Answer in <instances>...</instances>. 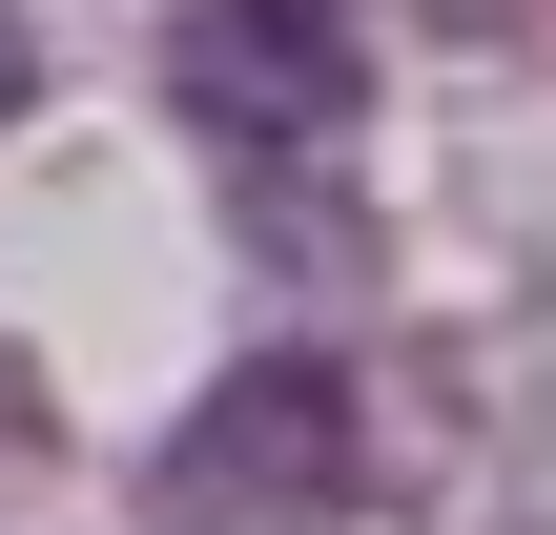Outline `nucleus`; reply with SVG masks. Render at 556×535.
I'll return each instance as SVG.
<instances>
[{
	"instance_id": "1",
	"label": "nucleus",
	"mask_w": 556,
	"mask_h": 535,
	"mask_svg": "<svg viewBox=\"0 0 556 535\" xmlns=\"http://www.w3.org/2000/svg\"><path fill=\"white\" fill-rule=\"evenodd\" d=\"M165 103H186V144L206 165H330L351 144V103H371V41H351V0H186L165 21Z\"/></svg>"
},
{
	"instance_id": "3",
	"label": "nucleus",
	"mask_w": 556,
	"mask_h": 535,
	"mask_svg": "<svg viewBox=\"0 0 556 535\" xmlns=\"http://www.w3.org/2000/svg\"><path fill=\"white\" fill-rule=\"evenodd\" d=\"M21 82H41V62H21V21H0V124H21Z\"/></svg>"
},
{
	"instance_id": "2",
	"label": "nucleus",
	"mask_w": 556,
	"mask_h": 535,
	"mask_svg": "<svg viewBox=\"0 0 556 535\" xmlns=\"http://www.w3.org/2000/svg\"><path fill=\"white\" fill-rule=\"evenodd\" d=\"M351 474H371V412H351V371H330V351H248V371L144 454V495H165V515H330Z\"/></svg>"
}]
</instances>
